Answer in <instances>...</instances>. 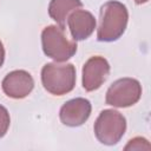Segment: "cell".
I'll list each match as a JSON object with an SVG mask.
<instances>
[{
    "instance_id": "cell-1",
    "label": "cell",
    "mask_w": 151,
    "mask_h": 151,
    "mask_svg": "<svg viewBox=\"0 0 151 151\" xmlns=\"http://www.w3.org/2000/svg\"><path fill=\"white\" fill-rule=\"evenodd\" d=\"M129 12L126 6L119 1L111 0L100 7L99 26L97 29V39L99 41H114L119 39L127 26Z\"/></svg>"
},
{
    "instance_id": "cell-2",
    "label": "cell",
    "mask_w": 151,
    "mask_h": 151,
    "mask_svg": "<svg viewBox=\"0 0 151 151\" xmlns=\"http://www.w3.org/2000/svg\"><path fill=\"white\" fill-rule=\"evenodd\" d=\"M41 83L51 94L64 96L74 88L76 67L68 63H48L41 70Z\"/></svg>"
},
{
    "instance_id": "cell-3",
    "label": "cell",
    "mask_w": 151,
    "mask_h": 151,
    "mask_svg": "<svg viewBox=\"0 0 151 151\" xmlns=\"http://www.w3.org/2000/svg\"><path fill=\"white\" fill-rule=\"evenodd\" d=\"M41 45L44 53L57 63L66 61L77 52L76 40L67 38L65 28L55 25H50L42 29Z\"/></svg>"
},
{
    "instance_id": "cell-4",
    "label": "cell",
    "mask_w": 151,
    "mask_h": 151,
    "mask_svg": "<svg viewBox=\"0 0 151 151\" xmlns=\"http://www.w3.org/2000/svg\"><path fill=\"white\" fill-rule=\"evenodd\" d=\"M93 130L101 144L114 145L123 138L126 131V119L116 110H104L94 122Z\"/></svg>"
},
{
    "instance_id": "cell-5",
    "label": "cell",
    "mask_w": 151,
    "mask_h": 151,
    "mask_svg": "<svg viewBox=\"0 0 151 151\" xmlns=\"http://www.w3.org/2000/svg\"><path fill=\"white\" fill-rule=\"evenodd\" d=\"M142 96V85L133 78H120L111 84L106 92V104L114 107L134 105Z\"/></svg>"
},
{
    "instance_id": "cell-6",
    "label": "cell",
    "mask_w": 151,
    "mask_h": 151,
    "mask_svg": "<svg viewBox=\"0 0 151 151\" xmlns=\"http://www.w3.org/2000/svg\"><path fill=\"white\" fill-rule=\"evenodd\" d=\"M110 74L109 61L99 55L91 57L83 66V87L88 91L98 90Z\"/></svg>"
},
{
    "instance_id": "cell-7",
    "label": "cell",
    "mask_w": 151,
    "mask_h": 151,
    "mask_svg": "<svg viewBox=\"0 0 151 151\" xmlns=\"http://www.w3.org/2000/svg\"><path fill=\"white\" fill-rule=\"evenodd\" d=\"M1 87L7 97L13 99H22L32 92L34 80L27 71L15 70L9 72L2 79Z\"/></svg>"
},
{
    "instance_id": "cell-8",
    "label": "cell",
    "mask_w": 151,
    "mask_h": 151,
    "mask_svg": "<svg viewBox=\"0 0 151 151\" xmlns=\"http://www.w3.org/2000/svg\"><path fill=\"white\" fill-rule=\"evenodd\" d=\"M91 103L85 98H74L66 101L59 112V117L63 124L66 126H80L83 125L91 114Z\"/></svg>"
},
{
    "instance_id": "cell-9",
    "label": "cell",
    "mask_w": 151,
    "mask_h": 151,
    "mask_svg": "<svg viewBox=\"0 0 151 151\" xmlns=\"http://www.w3.org/2000/svg\"><path fill=\"white\" fill-rule=\"evenodd\" d=\"M67 26L73 40L87 39L96 28V19L93 14L85 9H76L67 18Z\"/></svg>"
},
{
    "instance_id": "cell-10",
    "label": "cell",
    "mask_w": 151,
    "mask_h": 151,
    "mask_svg": "<svg viewBox=\"0 0 151 151\" xmlns=\"http://www.w3.org/2000/svg\"><path fill=\"white\" fill-rule=\"evenodd\" d=\"M83 6L80 0H51L48 5L50 17L63 28L66 26L68 15Z\"/></svg>"
},
{
    "instance_id": "cell-11",
    "label": "cell",
    "mask_w": 151,
    "mask_h": 151,
    "mask_svg": "<svg viewBox=\"0 0 151 151\" xmlns=\"http://www.w3.org/2000/svg\"><path fill=\"white\" fill-rule=\"evenodd\" d=\"M150 150L151 145L149 144V142L145 138L142 137H136L131 140H129V144L125 146V150Z\"/></svg>"
},
{
    "instance_id": "cell-12",
    "label": "cell",
    "mask_w": 151,
    "mask_h": 151,
    "mask_svg": "<svg viewBox=\"0 0 151 151\" xmlns=\"http://www.w3.org/2000/svg\"><path fill=\"white\" fill-rule=\"evenodd\" d=\"M9 123H11V118L7 109L0 105V138H2L6 134L9 127Z\"/></svg>"
},
{
    "instance_id": "cell-13",
    "label": "cell",
    "mask_w": 151,
    "mask_h": 151,
    "mask_svg": "<svg viewBox=\"0 0 151 151\" xmlns=\"http://www.w3.org/2000/svg\"><path fill=\"white\" fill-rule=\"evenodd\" d=\"M4 60H5V48H4V45L0 40V67L2 66Z\"/></svg>"
},
{
    "instance_id": "cell-14",
    "label": "cell",
    "mask_w": 151,
    "mask_h": 151,
    "mask_svg": "<svg viewBox=\"0 0 151 151\" xmlns=\"http://www.w3.org/2000/svg\"><path fill=\"white\" fill-rule=\"evenodd\" d=\"M149 0H134V2L136 4H138V5H142V4H145V2H147Z\"/></svg>"
}]
</instances>
